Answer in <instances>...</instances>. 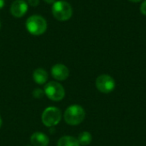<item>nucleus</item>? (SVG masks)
Here are the masks:
<instances>
[{"label": "nucleus", "mask_w": 146, "mask_h": 146, "mask_svg": "<svg viewBox=\"0 0 146 146\" xmlns=\"http://www.w3.org/2000/svg\"><path fill=\"white\" fill-rule=\"evenodd\" d=\"M51 12L53 16L59 21H68L73 15V9L70 3L65 1H56L52 4Z\"/></svg>", "instance_id": "7ed1b4c3"}, {"label": "nucleus", "mask_w": 146, "mask_h": 146, "mask_svg": "<svg viewBox=\"0 0 146 146\" xmlns=\"http://www.w3.org/2000/svg\"><path fill=\"white\" fill-rule=\"evenodd\" d=\"M27 3L32 7H37L39 3V0H27Z\"/></svg>", "instance_id": "4468645a"}, {"label": "nucleus", "mask_w": 146, "mask_h": 146, "mask_svg": "<svg viewBox=\"0 0 146 146\" xmlns=\"http://www.w3.org/2000/svg\"><path fill=\"white\" fill-rule=\"evenodd\" d=\"M140 11H141V13H142L143 15H146V0H145V1L142 3V4H141V6H140Z\"/></svg>", "instance_id": "2eb2a0df"}, {"label": "nucleus", "mask_w": 146, "mask_h": 146, "mask_svg": "<svg viewBox=\"0 0 146 146\" xmlns=\"http://www.w3.org/2000/svg\"><path fill=\"white\" fill-rule=\"evenodd\" d=\"M30 141L33 146H48L50 143L48 136L41 132L33 133L31 135Z\"/></svg>", "instance_id": "1a4fd4ad"}, {"label": "nucleus", "mask_w": 146, "mask_h": 146, "mask_svg": "<svg viewBox=\"0 0 146 146\" xmlns=\"http://www.w3.org/2000/svg\"><path fill=\"white\" fill-rule=\"evenodd\" d=\"M96 86L102 93H110L115 90V81L109 74H101L96 80Z\"/></svg>", "instance_id": "423d86ee"}, {"label": "nucleus", "mask_w": 146, "mask_h": 146, "mask_svg": "<svg viewBox=\"0 0 146 146\" xmlns=\"http://www.w3.org/2000/svg\"><path fill=\"white\" fill-rule=\"evenodd\" d=\"M26 28L32 35L39 36L44 34L47 30V21L43 16L33 15L26 21Z\"/></svg>", "instance_id": "f03ea898"}, {"label": "nucleus", "mask_w": 146, "mask_h": 146, "mask_svg": "<svg viewBox=\"0 0 146 146\" xmlns=\"http://www.w3.org/2000/svg\"><path fill=\"white\" fill-rule=\"evenodd\" d=\"M41 120L45 127H53L58 125L62 120L61 110L56 107H48L43 111Z\"/></svg>", "instance_id": "39448f33"}, {"label": "nucleus", "mask_w": 146, "mask_h": 146, "mask_svg": "<svg viewBox=\"0 0 146 146\" xmlns=\"http://www.w3.org/2000/svg\"><path fill=\"white\" fill-rule=\"evenodd\" d=\"M0 28H1V21H0Z\"/></svg>", "instance_id": "aec40b11"}, {"label": "nucleus", "mask_w": 146, "mask_h": 146, "mask_svg": "<svg viewBox=\"0 0 146 146\" xmlns=\"http://www.w3.org/2000/svg\"><path fill=\"white\" fill-rule=\"evenodd\" d=\"M86 117L85 110L79 104H72L68 107L64 112L63 118L67 124L77 126L80 124Z\"/></svg>", "instance_id": "f257e3e1"}, {"label": "nucleus", "mask_w": 146, "mask_h": 146, "mask_svg": "<svg viewBox=\"0 0 146 146\" xmlns=\"http://www.w3.org/2000/svg\"><path fill=\"white\" fill-rule=\"evenodd\" d=\"M2 123H3V121H2V118H1V116H0V128H1V127H2Z\"/></svg>", "instance_id": "6ab92c4d"}, {"label": "nucleus", "mask_w": 146, "mask_h": 146, "mask_svg": "<svg viewBox=\"0 0 146 146\" xmlns=\"http://www.w3.org/2000/svg\"><path fill=\"white\" fill-rule=\"evenodd\" d=\"M44 1L46 3H49V4H51V3L53 4V3L56 2V0H44Z\"/></svg>", "instance_id": "f3484780"}, {"label": "nucleus", "mask_w": 146, "mask_h": 146, "mask_svg": "<svg viewBox=\"0 0 146 146\" xmlns=\"http://www.w3.org/2000/svg\"><path fill=\"white\" fill-rule=\"evenodd\" d=\"M77 139H78L80 145L86 146L91 144V142L92 140V136L89 132L85 131V132H82L79 134Z\"/></svg>", "instance_id": "f8f14e48"}, {"label": "nucleus", "mask_w": 146, "mask_h": 146, "mask_svg": "<svg viewBox=\"0 0 146 146\" xmlns=\"http://www.w3.org/2000/svg\"><path fill=\"white\" fill-rule=\"evenodd\" d=\"M44 95H45L44 92L42 89H40V88H36V89H34L33 91V98H35L37 99L42 98Z\"/></svg>", "instance_id": "ddd939ff"}, {"label": "nucleus", "mask_w": 146, "mask_h": 146, "mask_svg": "<svg viewBox=\"0 0 146 146\" xmlns=\"http://www.w3.org/2000/svg\"><path fill=\"white\" fill-rule=\"evenodd\" d=\"M129 1H131V2H133V3H139V2H140L141 0H129Z\"/></svg>", "instance_id": "a211bd4d"}, {"label": "nucleus", "mask_w": 146, "mask_h": 146, "mask_svg": "<svg viewBox=\"0 0 146 146\" xmlns=\"http://www.w3.org/2000/svg\"><path fill=\"white\" fill-rule=\"evenodd\" d=\"M44 92L45 96L54 102H59L65 97L64 87L56 81H50L45 84Z\"/></svg>", "instance_id": "20e7f679"}, {"label": "nucleus", "mask_w": 146, "mask_h": 146, "mask_svg": "<svg viewBox=\"0 0 146 146\" xmlns=\"http://www.w3.org/2000/svg\"><path fill=\"white\" fill-rule=\"evenodd\" d=\"M57 146H80L77 139L73 136H62L59 139Z\"/></svg>", "instance_id": "9b49d317"}, {"label": "nucleus", "mask_w": 146, "mask_h": 146, "mask_svg": "<svg viewBox=\"0 0 146 146\" xmlns=\"http://www.w3.org/2000/svg\"><path fill=\"white\" fill-rule=\"evenodd\" d=\"M51 75L55 80L58 81H63L68 78L69 70L64 64L57 63L51 68Z\"/></svg>", "instance_id": "6e6552de"}, {"label": "nucleus", "mask_w": 146, "mask_h": 146, "mask_svg": "<svg viewBox=\"0 0 146 146\" xmlns=\"http://www.w3.org/2000/svg\"><path fill=\"white\" fill-rule=\"evenodd\" d=\"M28 10L27 3L25 0H15L10 6V13L16 18L22 17Z\"/></svg>", "instance_id": "0eeeda50"}, {"label": "nucleus", "mask_w": 146, "mask_h": 146, "mask_svg": "<svg viewBox=\"0 0 146 146\" xmlns=\"http://www.w3.org/2000/svg\"><path fill=\"white\" fill-rule=\"evenodd\" d=\"M5 5V1L4 0H0V9H2Z\"/></svg>", "instance_id": "dca6fc26"}, {"label": "nucleus", "mask_w": 146, "mask_h": 146, "mask_svg": "<svg viewBox=\"0 0 146 146\" xmlns=\"http://www.w3.org/2000/svg\"><path fill=\"white\" fill-rule=\"evenodd\" d=\"M27 146H30V145H27Z\"/></svg>", "instance_id": "412c9836"}, {"label": "nucleus", "mask_w": 146, "mask_h": 146, "mask_svg": "<svg viewBox=\"0 0 146 146\" xmlns=\"http://www.w3.org/2000/svg\"><path fill=\"white\" fill-rule=\"evenodd\" d=\"M33 79L38 85H44L48 80V73L45 69L38 68L33 71Z\"/></svg>", "instance_id": "9d476101"}]
</instances>
